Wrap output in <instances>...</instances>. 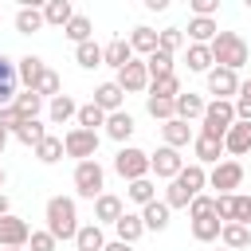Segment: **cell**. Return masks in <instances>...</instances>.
I'll return each mask as SVG.
<instances>
[{"instance_id": "1", "label": "cell", "mask_w": 251, "mask_h": 251, "mask_svg": "<svg viewBox=\"0 0 251 251\" xmlns=\"http://www.w3.org/2000/svg\"><path fill=\"white\" fill-rule=\"evenodd\" d=\"M208 51H212V63H216V67L235 71V75H239V67H247V59H251V47H247V39H243L239 31H216V39L208 43Z\"/></svg>"}, {"instance_id": "2", "label": "cell", "mask_w": 251, "mask_h": 251, "mask_svg": "<svg viewBox=\"0 0 251 251\" xmlns=\"http://www.w3.org/2000/svg\"><path fill=\"white\" fill-rule=\"evenodd\" d=\"M43 220H47V231L55 235V243L78 235V204L71 196H51L43 208Z\"/></svg>"}, {"instance_id": "3", "label": "cell", "mask_w": 251, "mask_h": 251, "mask_svg": "<svg viewBox=\"0 0 251 251\" xmlns=\"http://www.w3.org/2000/svg\"><path fill=\"white\" fill-rule=\"evenodd\" d=\"M235 126V106L231 102H220V98H212L208 106H204V118H200V133H208V137H220L224 141V133Z\"/></svg>"}, {"instance_id": "4", "label": "cell", "mask_w": 251, "mask_h": 251, "mask_svg": "<svg viewBox=\"0 0 251 251\" xmlns=\"http://www.w3.org/2000/svg\"><path fill=\"white\" fill-rule=\"evenodd\" d=\"M75 192L82 200H98L106 192V169L98 161H78L75 165Z\"/></svg>"}, {"instance_id": "5", "label": "cell", "mask_w": 251, "mask_h": 251, "mask_svg": "<svg viewBox=\"0 0 251 251\" xmlns=\"http://www.w3.org/2000/svg\"><path fill=\"white\" fill-rule=\"evenodd\" d=\"M114 173H118L122 180H141V176H149V153L137 149V145H122V149L114 153Z\"/></svg>"}, {"instance_id": "6", "label": "cell", "mask_w": 251, "mask_h": 251, "mask_svg": "<svg viewBox=\"0 0 251 251\" xmlns=\"http://www.w3.org/2000/svg\"><path fill=\"white\" fill-rule=\"evenodd\" d=\"M63 153L75 157V161H94V157H98V133L71 126V129L63 133Z\"/></svg>"}, {"instance_id": "7", "label": "cell", "mask_w": 251, "mask_h": 251, "mask_svg": "<svg viewBox=\"0 0 251 251\" xmlns=\"http://www.w3.org/2000/svg\"><path fill=\"white\" fill-rule=\"evenodd\" d=\"M208 184L216 188V196H235V188L243 184V165L239 161H220V165H212V173H208Z\"/></svg>"}, {"instance_id": "8", "label": "cell", "mask_w": 251, "mask_h": 251, "mask_svg": "<svg viewBox=\"0 0 251 251\" xmlns=\"http://www.w3.org/2000/svg\"><path fill=\"white\" fill-rule=\"evenodd\" d=\"M180 169H184V157H180V149H169V145H161V149H153V153H149V173H153L157 180H173Z\"/></svg>"}, {"instance_id": "9", "label": "cell", "mask_w": 251, "mask_h": 251, "mask_svg": "<svg viewBox=\"0 0 251 251\" xmlns=\"http://www.w3.org/2000/svg\"><path fill=\"white\" fill-rule=\"evenodd\" d=\"M118 86H122V94H145L149 90V75H145V59H129L122 71H118V78H114Z\"/></svg>"}, {"instance_id": "10", "label": "cell", "mask_w": 251, "mask_h": 251, "mask_svg": "<svg viewBox=\"0 0 251 251\" xmlns=\"http://www.w3.org/2000/svg\"><path fill=\"white\" fill-rule=\"evenodd\" d=\"M27 235H31L27 220H20L16 212L0 216V247H27Z\"/></svg>"}, {"instance_id": "11", "label": "cell", "mask_w": 251, "mask_h": 251, "mask_svg": "<svg viewBox=\"0 0 251 251\" xmlns=\"http://www.w3.org/2000/svg\"><path fill=\"white\" fill-rule=\"evenodd\" d=\"M208 90L220 98V102H231L239 94V75L235 71H224V67H212L208 71Z\"/></svg>"}, {"instance_id": "12", "label": "cell", "mask_w": 251, "mask_h": 251, "mask_svg": "<svg viewBox=\"0 0 251 251\" xmlns=\"http://www.w3.org/2000/svg\"><path fill=\"white\" fill-rule=\"evenodd\" d=\"M204 106H208V102H204L196 90H180V94L173 98V110H176V118H180V122H188V126H192L196 118H204Z\"/></svg>"}, {"instance_id": "13", "label": "cell", "mask_w": 251, "mask_h": 251, "mask_svg": "<svg viewBox=\"0 0 251 251\" xmlns=\"http://www.w3.org/2000/svg\"><path fill=\"white\" fill-rule=\"evenodd\" d=\"M192 153H196V165H220L224 161V141L208 137V133H196L192 137Z\"/></svg>"}, {"instance_id": "14", "label": "cell", "mask_w": 251, "mask_h": 251, "mask_svg": "<svg viewBox=\"0 0 251 251\" xmlns=\"http://www.w3.org/2000/svg\"><path fill=\"white\" fill-rule=\"evenodd\" d=\"M224 153H231V161L243 157V153H251V122H235L224 133Z\"/></svg>"}, {"instance_id": "15", "label": "cell", "mask_w": 251, "mask_h": 251, "mask_svg": "<svg viewBox=\"0 0 251 251\" xmlns=\"http://www.w3.org/2000/svg\"><path fill=\"white\" fill-rule=\"evenodd\" d=\"M102 129H106V137H110V141L126 145V141L133 137V129H137V126H133V114L118 110V114H106V126H102Z\"/></svg>"}, {"instance_id": "16", "label": "cell", "mask_w": 251, "mask_h": 251, "mask_svg": "<svg viewBox=\"0 0 251 251\" xmlns=\"http://www.w3.org/2000/svg\"><path fill=\"white\" fill-rule=\"evenodd\" d=\"M161 137H165V145H169V149H184V145H192L196 129H192L188 122H180V118H169V122L161 126Z\"/></svg>"}, {"instance_id": "17", "label": "cell", "mask_w": 251, "mask_h": 251, "mask_svg": "<svg viewBox=\"0 0 251 251\" xmlns=\"http://www.w3.org/2000/svg\"><path fill=\"white\" fill-rule=\"evenodd\" d=\"M16 94H20L16 63H12L8 55H0V110H4V106H12V102H16Z\"/></svg>"}, {"instance_id": "18", "label": "cell", "mask_w": 251, "mask_h": 251, "mask_svg": "<svg viewBox=\"0 0 251 251\" xmlns=\"http://www.w3.org/2000/svg\"><path fill=\"white\" fill-rule=\"evenodd\" d=\"M126 212V204H122V196H114V192H102L98 200H94V224L102 227V224H118V216Z\"/></svg>"}, {"instance_id": "19", "label": "cell", "mask_w": 251, "mask_h": 251, "mask_svg": "<svg viewBox=\"0 0 251 251\" xmlns=\"http://www.w3.org/2000/svg\"><path fill=\"white\" fill-rule=\"evenodd\" d=\"M173 180H176V184H180L184 192H192V196H200V192H204V184H208V169L192 161V165H184V169H180V173H176Z\"/></svg>"}, {"instance_id": "20", "label": "cell", "mask_w": 251, "mask_h": 251, "mask_svg": "<svg viewBox=\"0 0 251 251\" xmlns=\"http://www.w3.org/2000/svg\"><path fill=\"white\" fill-rule=\"evenodd\" d=\"M133 59V51H129V39H110L106 47H102V67H114V71H122L126 63Z\"/></svg>"}, {"instance_id": "21", "label": "cell", "mask_w": 251, "mask_h": 251, "mask_svg": "<svg viewBox=\"0 0 251 251\" xmlns=\"http://www.w3.org/2000/svg\"><path fill=\"white\" fill-rule=\"evenodd\" d=\"M47 67H43V59L39 55H24L20 63H16V78H20V86L24 90H35V82H39V75H43Z\"/></svg>"}, {"instance_id": "22", "label": "cell", "mask_w": 251, "mask_h": 251, "mask_svg": "<svg viewBox=\"0 0 251 251\" xmlns=\"http://www.w3.org/2000/svg\"><path fill=\"white\" fill-rule=\"evenodd\" d=\"M122 102H126V94H122V86H118V82H102V86L94 90V106H98L102 114H118V110H122Z\"/></svg>"}, {"instance_id": "23", "label": "cell", "mask_w": 251, "mask_h": 251, "mask_svg": "<svg viewBox=\"0 0 251 251\" xmlns=\"http://www.w3.org/2000/svg\"><path fill=\"white\" fill-rule=\"evenodd\" d=\"M137 216H141L145 231H165V227H169V216H173V212H169V204H165V200H153V204H145V208H141Z\"/></svg>"}, {"instance_id": "24", "label": "cell", "mask_w": 251, "mask_h": 251, "mask_svg": "<svg viewBox=\"0 0 251 251\" xmlns=\"http://www.w3.org/2000/svg\"><path fill=\"white\" fill-rule=\"evenodd\" d=\"M173 59L176 55H169V51H153L149 59H145V75H149V82H157V78H169V75H176V67H173Z\"/></svg>"}, {"instance_id": "25", "label": "cell", "mask_w": 251, "mask_h": 251, "mask_svg": "<svg viewBox=\"0 0 251 251\" xmlns=\"http://www.w3.org/2000/svg\"><path fill=\"white\" fill-rule=\"evenodd\" d=\"M75 114H78V102H75L71 94H59V98L47 102V118H51V126H67Z\"/></svg>"}, {"instance_id": "26", "label": "cell", "mask_w": 251, "mask_h": 251, "mask_svg": "<svg viewBox=\"0 0 251 251\" xmlns=\"http://www.w3.org/2000/svg\"><path fill=\"white\" fill-rule=\"evenodd\" d=\"M114 231H118V239H122V243H137V239L145 235V224H141V216H137V212H122V216H118V224H114Z\"/></svg>"}, {"instance_id": "27", "label": "cell", "mask_w": 251, "mask_h": 251, "mask_svg": "<svg viewBox=\"0 0 251 251\" xmlns=\"http://www.w3.org/2000/svg\"><path fill=\"white\" fill-rule=\"evenodd\" d=\"M220 247H227V251L251 247V227H243V224H224V227H220Z\"/></svg>"}, {"instance_id": "28", "label": "cell", "mask_w": 251, "mask_h": 251, "mask_svg": "<svg viewBox=\"0 0 251 251\" xmlns=\"http://www.w3.org/2000/svg\"><path fill=\"white\" fill-rule=\"evenodd\" d=\"M71 16H75V4L71 0H47L43 4V24H51V27H67Z\"/></svg>"}, {"instance_id": "29", "label": "cell", "mask_w": 251, "mask_h": 251, "mask_svg": "<svg viewBox=\"0 0 251 251\" xmlns=\"http://www.w3.org/2000/svg\"><path fill=\"white\" fill-rule=\"evenodd\" d=\"M39 27H43V8L20 4V12H16V31H20V35H31V31H39Z\"/></svg>"}, {"instance_id": "30", "label": "cell", "mask_w": 251, "mask_h": 251, "mask_svg": "<svg viewBox=\"0 0 251 251\" xmlns=\"http://www.w3.org/2000/svg\"><path fill=\"white\" fill-rule=\"evenodd\" d=\"M129 51L149 59V55L157 51V31H153V27H145V24H141V27H133V31H129Z\"/></svg>"}, {"instance_id": "31", "label": "cell", "mask_w": 251, "mask_h": 251, "mask_svg": "<svg viewBox=\"0 0 251 251\" xmlns=\"http://www.w3.org/2000/svg\"><path fill=\"white\" fill-rule=\"evenodd\" d=\"M184 63H188V71H196V75H208L216 63H212V51L204 47V43H188L184 47Z\"/></svg>"}, {"instance_id": "32", "label": "cell", "mask_w": 251, "mask_h": 251, "mask_svg": "<svg viewBox=\"0 0 251 251\" xmlns=\"http://www.w3.org/2000/svg\"><path fill=\"white\" fill-rule=\"evenodd\" d=\"M12 110L20 114V122H31V118H39L43 98H39L35 90H20V94H16V102H12Z\"/></svg>"}, {"instance_id": "33", "label": "cell", "mask_w": 251, "mask_h": 251, "mask_svg": "<svg viewBox=\"0 0 251 251\" xmlns=\"http://www.w3.org/2000/svg\"><path fill=\"white\" fill-rule=\"evenodd\" d=\"M12 137H16L20 145H31V149H35V145L47 137V126H43L39 118H31V122H20V126L12 129Z\"/></svg>"}, {"instance_id": "34", "label": "cell", "mask_w": 251, "mask_h": 251, "mask_svg": "<svg viewBox=\"0 0 251 251\" xmlns=\"http://www.w3.org/2000/svg\"><path fill=\"white\" fill-rule=\"evenodd\" d=\"M75 247H78V251H102V247H106V235H102V227H98V224H78Z\"/></svg>"}, {"instance_id": "35", "label": "cell", "mask_w": 251, "mask_h": 251, "mask_svg": "<svg viewBox=\"0 0 251 251\" xmlns=\"http://www.w3.org/2000/svg\"><path fill=\"white\" fill-rule=\"evenodd\" d=\"M216 31H220V24H216V20H196V16H192V20H188V35H184V39H188V43H204V47H208V43L216 39Z\"/></svg>"}, {"instance_id": "36", "label": "cell", "mask_w": 251, "mask_h": 251, "mask_svg": "<svg viewBox=\"0 0 251 251\" xmlns=\"http://www.w3.org/2000/svg\"><path fill=\"white\" fill-rule=\"evenodd\" d=\"M90 31H94V24H90V16H82V12H75V16H71V24L63 27V35H67L75 47H78V43H86V39H90Z\"/></svg>"}, {"instance_id": "37", "label": "cell", "mask_w": 251, "mask_h": 251, "mask_svg": "<svg viewBox=\"0 0 251 251\" xmlns=\"http://www.w3.org/2000/svg\"><path fill=\"white\" fill-rule=\"evenodd\" d=\"M126 196H129V200H133L137 208H145V204H153V200H157V184H153L149 176H141V180H129Z\"/></svg>"}, {"instance_id": "38", "label": "cell", "mask_w": 251, "mask_h": 251, "mask_svg": "<svg viewBox=\"0 0 251 251\" xmlns=\"http://www.w3.org/2000/svg\"><path fill=\"white\" fill-rule=\"evenodd\" d=\"M220 227H224V224H220L216 216H200V220H192V239H196V243H216V239H220Z\"/></svg>"}, {"instance_id": "39", "label": "cell", "mask_w": 251, "mask_h": 251, "mask_svg": "<svg viewBox=\"0 0 251 251\" xmlns=\"http://www.w3.org/2000/svg\"><path fill=\"white\" fill-rule=\"evenodd\" d=\"M75 63H78L82 71H94V67H102V47H98L94 39L78 43V47H75Z\"/></svg>"}, {"instance_id": "40", "label": "cell", "mask_w": 251, "mask_h": 251, "mask_svg": "<svg viewBox=\"0 0 251 251\" xmlns=\"http://www.w3.org/2000/svg\"><path fill=\"white\" fill-rule=\"evenodd\" d=\"M35 161H43V165H55V161H63V137L47 133V137L35 145Z\"/></svg>"}, {"instance_id": "41", "label": "cell", "mask_w": 251, "mask_h": 251, "mask_svg": "<svg viewBox=\"0 0 251 251\" xmlns=\"http://www.w3.org/2000/svg\"><path fill=\"white\" fill-rule=\"evenodd\" d=\"M157 47H161V51H169V55H176L180 47H188L184 27H161V31H157Z\"/></svg>"}, {"instance_id": "42", "label": "cell", "mask_w": 251, "mask_h": 251, "mask_svg": "<svg viewBox=\"0 0 251 251\" xmlns=\"http://www.w3.org/2000/svg\"><path fill=\"white\" fill-rule=\"evenodd\" d=\"M75 122H78V129H90V133H98V126H106V114H102L94 102H86V106H78Z\"/></svg>"}, {"instance_id": "43", "label": "cell", "mask_w": 251, "mask_h": 251, "mask_svg": "<svg viewBox=\"0 0 251 251\" xmlns=\"http://www.w3.org/2000/svg\"><path fill=\"white\" fill-rule=\"evenodd\" d=\"M35 94H39V98H59V94H63V78L47 67V71L39 75V82H35Z\"/></svg>"}, {"instance_id": "44", "label": "cell", "mask_w": 251, "mask_h": 251, "mask_svg": "<svg viewBox=\"0 0 251 251\" xmlns=\"http://www.w3.org/2000/svg\"><path fill=\"white\" fill-rule=\"evenodd\" d=\"M145 110H149V118H157L161 126H165L169 118H176V110H173L169 98H153V94H145Z\"/></svg>"}, {"instance_id": "45", "label": "cell", "mask_w": 251, "mask_h": 251, "mask_svg": "<svg viewBox=\"0 0 251 251\" xmlns=\"http://www.w3.org/2000/svg\"><path fill=\"white\" fill-rule=\"evenodd\" d=\"M149 94H153V98H169V102H173V98L180 94V78H176V75L157 78V82H149Z\"/></svg>"}, {"instance_id": "46", "label": "cell", "mask_w": 251, "mask_h": 251, "mask_svg": "<svg viewBox=\"0 0 251 251\" xmlns=\"http://www.w3.org/2000/svg\"><path fill=\"white\" fill-rule=\"evenodd\" d=\"M27 247H31V251H55L59 243H55V235L43 227V231H31V235H27Z\"/></svg>"}, {"instance_id": "47", "label": "cell", "mask_w": 251, "mask_h": 251, "mask_svg": "<svg viewBox=\"0 0 251 251\" xmlns=\"http://www.w3.org/2000/svg\"><path fill=\"white\" fill-rule=\"evenodd\" d=\"M212 200H216V196H204V192H200V196L188 204V216H192V220H200V216H216V212H212Z\"/></svg>"}, {"instance_id": "48", "label": "cell", "mask_w": 251, "mask_h": 251, "mask_svg": "<svg viewBox=\"0 0 251 251\" xmlns=\"http://www.w3.org/2000/svg\"><path fill=\"white\" fill-rule=\"evenodd\" d=\"M235 224L251 227V196H235Z\"/></svg>"}, {"instance_id": "49", "label": "cell", "mask_w": 251, "mask_h": 251, "mask_svg": "<svg viewBox=\"0 0 251 251\" xmlns=\"http://www.w3.org/2000/svg\"><path fill=\"white\" fill-rule=\"evenodd\" d=\"M235 122H251V94H235Z\"/></svg>"}, {"instance_id": "50", "label": "cell", "mask_w": 251, "mask_h": 251, "mask_svg": "<svg viewBox=\"0 0 251 251\" xmlns=\"http://www.w3.org/2000/svg\"><path fill=\"white\" fill-rule=\"evenodd\" d=\"M0 126H4V129H8V133H12V129H16V126H20V114H16V110H12V106H4V110H0Z\"/></svg>"}, {"instance_id": "51", "label": "cell", "mask_w": 251, "mask_h": 251, "mask_svg": "<svg viewBox=\"0 0 251 251\" xmlns=\"http://www.w3.org/2000/svg\"><path fill=\"white\" fill-rule=\"evenodd\" d=\"M102 251H133V243H122V239H110Z\"/></svg>"}, {"instance_id": "52", "label": "cell", "mask_w": 251, "mask_h": 251, "mask_svg": "<svg viewBox=\"0 0 251 251\" xmlns=\"http://www.w3.org/2000/svg\"><path fill=\"white\" fill-rule=\"evenodd\" d=\"M145 8H149V12H165V8H169V0H145Z\"/></svg>"}, {"instance_id": "53", "label": "cell", "mask_w": 251, "mask_h": 251, "mask_svg": "<svg viewBox=\"0 0 251 251\" xmlns=\"http://www.w3.org/2000/svg\"><path fill=\"white\" fill-rule=\"evenodd\" d=\"M8 212H12V200H8L4 192H0V216H8Z\"/></svg>"}, {"instance_id": "54", "label": "cell", "mask_w": 251, "mask_h": 251, "mask_svg": "<svg viewBox=\"0 0 251 251\" xmlns=\"http://www.w3.org/2000/svg\"><path fill=\"white\" fill-rule=\"evenodd\" d=\"M8 137H12V133H8L4 126H0V157H4V145H8Z\"/></svg>"}, {"instance_id": "55", "label": "cell", "mask_w": 251, "mask_h": 251, "mask_svg": "<svg viewBox=\"0 0 251 251\" xmlns=\"http://www.w3.org/2000/svg\"><path fill=\"white\" fill-rule=\"evenodd\" d=\"M4 180H8V173H4V169H0V188H4Z\"/></svg>"}, {"instance_id": "56", "label": "cell", "mask_w": 251, "mask_h": 251, "mask_svg": "<svg viewBox=\"0 0 251 251\" xmlns=\"http://www.w3.org/2000/svg\"><path fill=\"white\" fill-rule=\"evenodd\" d=\"M0 251H24V247H0Z\"/></svg>"}, {"instance_id": "57", "label": "cell", "mask_w": 251, "mask_h": 251, "mask_svg": "<svg viewBox=\"0 0 251 251\" xmlns=\"http://www.w3.org/2000/svg\"><path fill=\"white\" fill-rule=\"evenodd\" d=\"M216 251H227V247H216Z\"/></svg>"}]
</instances>
